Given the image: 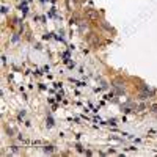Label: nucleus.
<instances>
[{
	"mask_svg": "<svg viewBox=\"0 0 157 157\" xmlns=\"http://www.w3.org/2000/svg\"><path fill=\"white\" fill-rule=\"evenodd\" d=\"M46 124H47V127H52V126H54V119L49 116V118H47V121H46Z\"/></svg>",
	"mask_w": 157,
	"mask_h": 157,
	"instance_id": "obj_3",
	"label": "nucleus"
},
{
	"mask_svg": "<svg viewBox=\"0 0 157 157\" xmlns=\"http://www.w3.org/2000/svg\"><path fill=\"white\" fill-rule=\"evenodd\" d=\"M21 10H22V13H24V14L27 13V5H25V3H22V5H21Z\"/></svg>",
	"mask_w": 157,
	"mask_h": 157,
	"instance_id": "obj_5",
	"label": "nucleus"
},
{
	"mask_svg": "<svg viewBox=\"0 0 157 157\" xmlns=\"http://www.w3.org/2000/svg\"><path fill=\"white\" fill-rule=\"evenodd\" d=\"M85 16L88 21H98L99 19V13L98 10H86L85 11Z\"/></svg>",
	"mask_w": 157,
	"mask_h": 157,
	"instance_id": "obj_2",
	"label": "nucleus"
},
{
	"mask_svg": "<svg viewBox=\"0 0 157 157\" xmlns=\"http://www.w3.org/2000/svg\"><path fill=\"white\" fill-rule=\"evenodd\" d=\"M108 124H112V126H115V124H116V121H115V119H110Z\"/></svg>",
	"mask_w": 157,
	"mask_h": 157,
	"instance_id": "obj_7",
	"label": "nucleus"
},
{
	"mask_svg": "<svg viewBox=\"0 0 157 157\" xmlns=\"http://www.w3.org/2000/svg\"><path fill=\"white\" fill-rule=\"evenodd\" d=\"M44 152H54V146H46L44 148Z\"/></svg>",
	"mask_w": 157,
	"mask_h": 157,
	"instance_id": "obj_4",
	"label": "nucleus"
},
{
	"mask_svg": "<svg viewBox=\"0 0 157 157\" xmlns=\"http://www.w3.org/2000/svg\"><path fill=\"white\" fill-rule=\"evenodd\" d=\"M102 27H104L105 30H110V25H107V24H105V22H102Z\"/></svg>",
	"mask_w": 157,
	"mask_h": 157,
	"instance_id": "obj_6",
	"label": "nucleus"
},
{
	"mask_svg": "<svg viewBox=\"0 0 157 157\" xmlns=\"http://www.w3.org/2000/svg\"><path fill=\"white\" fill-rule=\"evenodd\" d=\"M152 112H157V105H154V107H152Z\"/></svg>",
	"mask_w": 157,
	"mask_h": 157,
	"instance_id": "obj_8",
	"label": "nucleus"
},
{
	"mask_svg": "<svg viewBox=\"0 0 157 157\" xmlns=\"http://www.w3.org/2000/svg\"><path fill=\"white\" fill-rule=\"evenodd\" d=\"M156 94V90L151 88L149 85H143L141 86V93H140V99L145 101V99H149V98H154Z\"/></svg>",
	"mask_w": 157,
	"mask_h": 157,
	"instance_id": "obj_1",
	"label": "nucleus"
}]
</instances>
